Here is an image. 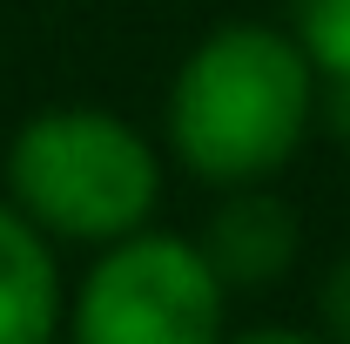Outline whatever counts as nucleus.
<instances>
[{
  "label": "nucleus",
  "instance_id": "nucleus-1",
  "mask_svg": "<svg viewBox=\"0 0 350 344\" xmlns=\"http://www.w3.org/2000/svg\"><path fill=\"white\" fill-rule=\"evenodd\" d=\"M317 135V68L290 27L222 21L175 61L162 95V142L175 169L236 189L276 182Z\"/></svg>",
  "mask_w": 350,
  "mask_h": 344
},
{
  "label": "nucleus",
  "instance_id": "nucleus-2",
  "mask_svg": "<svg viewBox=\"0 0 350 344\" xmlns=\"http://www.w3.org/2000/svg\"><path fill=\"white\" fill-rule=\"evenodd\" d=\"M0 196L34 216L61 250L115 243L162 210V149L129 115L61 101L27 115L7 135L0 156Z\"/></svg>",
  "mask_w": 350,
  "mask_h": 344
},
{
  "label": "nucleus",
  "instance_id": "nucleus-3",
  "mask_svg": "<svg viewBox=\"0 0 350 344\" xmlns=\"http://www.w3.org/2000/svg\"><path fill=\"white\" fill-rule=\"evenodd\" d=\"M68 331L81 344H216L229 338V284L196 236L142 223L88 250L68 284Z\"/></svg>",
  "mask_w": 350,
  "mask_h": 344
},
{
  "label": "nucleus",
  "instance_id": "nucleus-4",
  "mask_svg": "<svg viewBox=\"0 0 350 344\" xmlns=\"http://www.w3.org/2000/svg\"><path fill=\"white\" fill-rule=\"evenodd\" d=\"M196 243L209 250L216 277L236 297V291H269V284H283L297 270L304 223L269 182H236V189H216V210H209Z\"/></svg>",
  "mask_w": 350,
  "mask_h": 344
},
{
  "label": "nucleus",
  "instance_id": "nucleus-5",
  "mask_svg": "<svg viewBox=\"0 0 350 344\" xmlns=\"http://www.w3.org/2000/svg\"><path fill=\"white\" fill-rule=\"evenodd\" d=\"M68 331L61 243L0 196V344H47Z\"/></svg>",
  "mask_w": 350,
  "mask_h": 344
},
{
  "label": "nucleus",
  "instance_id": "nucleus-6",
  "mask_svg": "<svg viewBox=\"0 0 350 344\" xmlns=\"http://www.w3.org/2000/svg\"><path fill=\"white\" fill-rule=\"evenodd\" d=\"M290 34L310 54L317 82L350 75V0H290Z\"/></svg>",
  "mask_w": 350,
  "mask_h": 344
},
{
  "label": "nucleus",
  "instance_id": "nucleus-7",
  "mask_svg": "<svg viewBox=\"0 0 350 344\" xmlns=\"http://www.w3.org/2000/svg\"><path fill=\"white\" fill-rule=\"evenodd\" d=\"M317 317H323L330 338L350 344V257L330 263V277H323V291H317Z\"/></svg>",
  "mask_w": 350,
  "mask_h": 344
},
{
  "label": "nucleus",
  "instance_id": "nucleus-8",
  "mask_svg": "<svg viewBox=\"0 0 350 344\" xmlns=\"http://www.w3.org/2000/svg\"><path fill=\"white\" fill-rule=\"evenodd\" d=\"M317 129H330L350 149V75H323L317 82Z\"/></svg>",
  "mask_w": 350,
  "mask_h": 344
}]
</instances>
